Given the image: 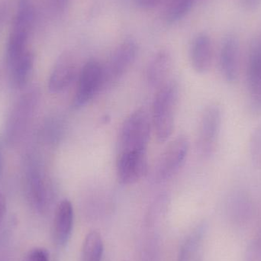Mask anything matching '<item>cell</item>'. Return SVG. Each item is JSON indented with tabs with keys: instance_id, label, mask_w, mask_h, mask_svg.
<instances>
[{
	"instance_id": "1",
	"label": "cell",
	"mask_w": 261,
	"mask_h": 261,
	"mask_svg": "<svg viewBox=\"0 0 261 261\" xmlns=\"http://www.w3.org/2000/svg\"><path fill=\"white\" fill-rule=\"evenodd\" d=\"M178 96V86L174 81H168L158 89L150 117L158 142H165L173 134Z\"/></svg>"
},
{
	"instance_id": "2",
	"label": "cell",
	"mask_w": 261,
	"mask_h": 261,
	"mask_svg": "<svg viewBox=\"0 0 261 261\" xmlns=\"http://www.w3.org/2000/svg\"><path fill=\"white\" fill-rule=\"evenodd\" d=\"M151 118L144 109H139L125 119L119 133L118 154L147 152Z\"/></svg>"
},
{
	"instance_id": "3",
	"label": "cell",
	"mask_w": 261,
	"mask_h": 261,
	"mask_svg": "<svg viewBox=\"0 0 261 261\" xmlns=\"http://www.w3.org/2000/svg\"><path fill=\"white\" fill-rule=\"evenodd\" d=\"M35 18V6L32 0H19L8 41L6 50L8 67L27 51L26 46Z\"/></svg>"
},
{
	"instance_id": "4",
	"label": "cell",
	"mask_w": 261,
	"mask_h": 261,
	"mask_svg": "<svg viewBox=\"0 0 261 261\" xmlns=\"http://www.w3.org/2000/svg\"><path fill=\"white\" fill-rule=\"evenodd\" d=\"M39 101V92L32 89L17 100L8 118L6 137L10 144L18 142L24 135Z\"/></svg>"
},
{
	"instance_id": "5",
	"label": "cell",
	"mask_w": 261,
	"mask_h": 261,
	"mask_svg": "<svg viewBox=\"0 0 261 261\" xmlns=\"http://www.w3.org/2000/svg\"><path fill=\"white\" fill-rule=\"evenodd\" d=\"M105 84L104 67L96 60L84 64L78 76L77 86L73 99L75 109L87 106Z\"/></svg>"
},
{
	"instance_id": "6",
	"label": "cell",
	"mask_w": 261,
	"mask_h": 261,
	"mask_svg": "<svg viewBox=\"0 0 261 261\" xmlns=\"http://www.w3.org/2000/svg\"><path fill=\"white\" fill-rule=\"evenodd\" d=\"M222 123V112L216 104L208 106L202 113L198 134L197 147L204 158L213 156L217 146Z\"/></svg>"
},
{
	"instance_id": "7",
	"label": "cell",
	"mask_w": 261,
	"mask_h": 261,
	"mask_svg": "<svg viewBox=\"0 0 261 261\" xmlns=\"http://www.w3.org/2000/svg\"><path fill=\"white\" fill-rule=\"evenodd\" d=\"M190 142L187 137L181 135L171 141L155 167L154 182H164L173 177L184 165L188 156Z\"/></svg>"
},
{
	"instance_id": "8",
	"label": "cell",
	"mask_w": 261,
	"mask_h": 261,
	"mask_svg": "<svg viewBox=\"0 0 261 261\" xmlns=\"http://www.w3.org/2000/svg\"><path fill=\"white\" fill-rule=\"evenodd\" d=\"M138 47L132 38L122 41L113 51L105 72V83L118 81L129 70L136 59Z\"/></svg>"
},
{
	"instance_id": "9",
	"label": "cell",
	"mask_w": 261,
	"mask_h": 261,
	"mask_svg": "<svg viewBox=\"0 0 261 261\" xmlns=\"http://www.w3.org/2000/svg\"><path fill=\"white\" fill-rule=\"evenodd\" d=\"M116 169L121 184L130 185L138 182L148 170L147 152L118 154Z\"/></svg>"
},
{
	"instance_id": "10",
	"label": "cell",
	"mask_w": 261,
	"mask_h": 261,
	"mask_svg": "<svg viewBox=\"0 0 261 261\" xmlns=\"http://www.w3.org/2000/svg\"><path fill=\"white\" fill-rule=\"evenodd\" d=\"M27 190L32 206L38 213H46L50 207L53 191L48 179L39 169L33 168L29 171Z\"/></svg>"
},
{
	"instance_id": "11",
	"label": "cell",
	"mask_w": 261,
	"mask_h": 261,
	"mask_svg": "<svg viewBox=\"0 0 261 261\" xmlns=\"http://www.w3.org/2000/svg\"><path fill=\"white\" fill-rule=\"evenodd\" d=\"M225 212L231 224L236 226H244L248 225L254 216V202L247 192L234 190L227 197Z\"/></svg>"
},
{
	"instance_id": "12",
	"label": "cell",
	"mask_w": 261,
	"mask_h": 261,
	"mask_svg": "<svg viewBox=\"0 0 261 261\" xmlns=\"http://www.w3.org/2000/svg\"><path fill=\"white\" fill-rule=\"evenodd\" d=\"M77 74L76 58L70 52H64L57 60L48 81L50 93H58L67 89Z\"/></svg>"
},
{
	"instance_id": "13",
	"label": "cell",
	"mask_w": 261,
	"mask_h": 261,
	"mask_svg": "<svg viewBox=\"0 0 261 261\" xmlns=\"http://www.w3.org/2000/svg\"><path fill=\"white\" fill-rule=\"evenodd\" d=\"M247 84L250 103L254 112H261V41L251 47L247 65Z\"/></svg>"
},
{
	"instance_id": "14",
	"label": "cell",
	"mask_w": 261,
	"mask_h": 261,
	"mask_svg": "<svg viewBox=\"0 0 261 261\" xmlns=\"http://www.w3.org/2000/svg\"><path fill=\"white\" fill-rule=\"evenodd\" d=\"M240 45L239 39L234 35L224 38L220 49L219 63L224 79L230 84L236 82L239 77Z\"/></svg>"
},
{
	"instance_id": "15",
	"label": "cell",
	"mask_w": 261,
	"mask_h": 261,
	"mask_svg": "<svg viewBox=\"0 0 261 261\" xmlns=\"http://www.w3.org/2000/svg\"><path fill=\"white\" fill-rule=\"evenodd\" d=\"M74 221V212L71 202L64 199L58 204L54 220V239L60 247L68 243L71 236Z\"/></svg>"
},
{
	"instance_id": "16",
	"label": "cell",
	"mask_w": 261,
	"mask_h": 261,
	"mask_svg": "<svg viewBox=\"0 0 261 261\" xmlns=\"http://www.w3.org/2000/svg\"><path fill=\"white\" fill-rule=\"evenodd\" d=\"M213 47L211 38L205 33L196 35L190 47V62L195 71L205 73L211 68Z\"/></svg>"
},
{
	"instance_id": "17",
	"label": "cell",
	"mask_w": 261,
	"mask_h": 261,
	"mask_svg": "<svg viewBox=\"0 0 261 261\" xmlns=\"http://www.w3.org/2000/svg\"><path fill=\"white\" fill-rule=\"evenodd\" d=\"M173 61L167 50H162L155 54L147 66L146 71L147 81L150 87L158 88L168 81L169 75L172 70Z\"/></svg>"
},
{
	"instance_id": "18",
	"label": "cell",
	"mask_w": 261,
	"mask_h": 261,
	"mask_svg": "<svg viewBox=\"0 0 261 261\" xmlns=\"http://www.w3.org/2000/svg\"><path fill=\"white\" fill-rule=\"evenodd\" d=\"M206 232L207 224H199L184 239L179 248L178 261H200Z\"/></svg>"
},
{
	"instance_id": "19",
	"label": "cell",
	"mask_w": 261,
	"mask_h": 261,
	"mask_svg": "<svg viewBox=\"0 0 261 261\" xmlns=\"http://www.w3.org/2000/svg\"><path fill=\"white\" fill-rule=\"evenodd\" d=\"M35 65V56L30 51H26L8 68L10 73L11 82L18 89L24 88L32 76Z\"/></svg>"
},
{
	"instance_id": "20",
	"label": "cell",
	"mask_w": 261,
	"mask_h": 261,
	"mask_svg": "<svg viewBox=\"0 0 261 261\" xmlns=\"http://www.w3.org/2000/svg\"><path fill=\"white\" fill-rule=\"evenodd\" d=\"M104 243L102 236L98 231H91L84 239L82 247L81 261H102Z\"/></svg>"
},
{
	"instance_id": "21",
	"label": "cell",
	"mask_w": 261,
	"mask_h": 261,
	"mask_svg": "<svg viewBox=\"0 0 261 261\" xmlns=\"http://www.w3.org/2000/svg\"><path fill=\"white\" fill-rule=\"evenodd\" d=\"M195 0H167L164 9V19L174 24L184 18L191 10Z\"/></svg>"
},
{
	"instance_id": "22",
	"label": "cell",
	"mask_w": 261,
	"mask_h": 261,
	"mask_svg": "<svg viewBox=\"0 0 261 261\" xmlns=\"http://www.w3.org/2000/svg\"><path fill=\"white\" fill-rule=\"evenodd\" d=\"M248 148L251 164L256 168H261V126L251 132Z\"/></svg>"
},
{
	"instance_id": "23",
	"label": "cell",
	"mask_w": 261,
	"mask_h": 261,
	"mask_svg": "<svg viewBox=\"0 0 261 261\" xmlns=\"http://www.w3.org/2000/svg\"><path fill=\"white\" fill-rule=\"evenodd\" d=\"M24 261H50V254L44 248H35L29 251Z\"/></svg>"
},
{
	"instance_id": "24",
	"label": "cell",
	"mask_w": 261,
	"mask_h": 261,
	"mask_svg": "<svg viewBox=\"0 0 261 261\" xmlns=\"http://www.w3.org/2000/svg\"><path fill=\"white\" fill-rule=\"evenodd\" d=\"M245 261H261V248L253 241L247 247Z\"/></svg>"
},
{
	"instance_id": "25",
	"label": "cell",
	"mask_w": 261,
	"mask_h": 261,
	"mask_svg": "<svg viewBox=\"0 0 261 261\" xmlns=\"http://www.w3.org/2000/svg\"><path fill=\"white\" fill-rule=\"evenodd\" d=\"M240 6L247 11H255L261 6V0H238Z\"/></svg>"
},
{
	"instance_id": "26",
	"label": "cell",
	"mask_w": 261,
	"mask_h": 261,
	"mask_svg": "<svg viewBox=\"0 0 261 261\" xmlns=\"http://www.w3.org/2000/svg\"><path fill=\"white\" fill-rule=\"evenodd\" d=\"M161 0H135L138 7L143 9H150L156 7Z\"/></svg>"
},
{
	"instance_id": "27",
	"label": "cell",
	"mask_w": 261,
	"mask_h": 261,
	"mask_svg": "<svg viewBox=\"0 0 261 261\" xmlns=\"http://www.w3.org/2000/svg\"><path fill=\"white\" fill-rule=\"evenodd\" d=\"M6 212V202L4 196L0 192V223L3 222Z\"/></svg>"
},
{
	"instance_id": "28",
	"label": "cell",
	"mask_w": 261,
	"mask_h": 261,
	"mask_svg": "<svg viewBox=\"0 0 261 261\" xmlns=\"http://www.w3.org/2000/svg\"><path fill=\"white\" fill-rule=\"evenodd\" d=\"M3 173V141L0 139V179Z\"/></svg>"
},
{
	"instance_id": "29",
	"label": "cell",
	"mask_w": 261,
	"mask_h": 261,
	"mask_svg": "<svg viewBox=\"0 0 261 261\" xmlns=\"http://www.w3.org/2000/svg\"><path fill=\"white\" fill-rule=\"evenodd\" d=\"M252 241L257 246L260 247L261 248V226L260 228H259L258 231H257L255 237H254V239H253Z\"/></svg>"
}]
</instances>
